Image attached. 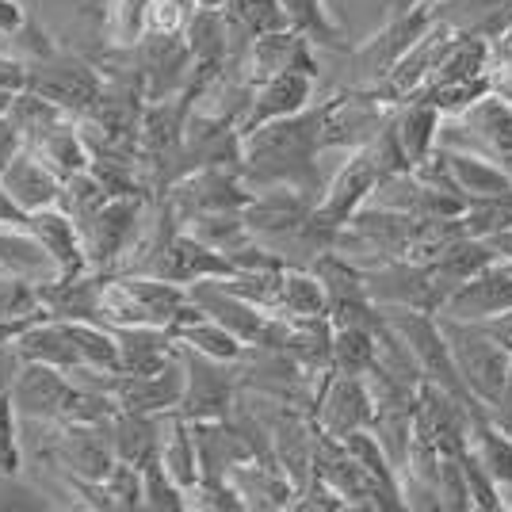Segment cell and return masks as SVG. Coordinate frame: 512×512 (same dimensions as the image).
Returning <instances> with one entry per match:
<instances>
[{
    "instance_id": "cell-39",
    "label": "cell",
    "mask_w": 512,
    "mask_h": 512,
    "mask_svg": "<svg viewBox=\"0 0 512 512\" xmlns=\"http://www.w3.org/2000/svg\"><path fill=\"white\" fill-rule=\"evenodd\" d=\"M107 199V188L92 176V172H73V176H65L62 180V199H58V207H62L77 226H85L92 214L104 207Z\"/></svg>"
},
{
    "instance_id": "cell-9",
    "label": "cell",
    "mask_w": 512,
    "mask_h": 512,
    "mask_svg": "<svg viewBox=\"0 0 512 512\" xmlns=\"http://www.w3.org/2000/svg\"><path fill=\"white\" fill-rule=\"evenodd\" d=\"M115 463H119V455H115V444L107 436V425H85V421H65L62 417L50 467L65 470L69 478H81V482H104Z\"/></svg>"
},
{
    "instance_id": "cell-46",
    "label": "cell",
    "mask_w": 512,
    "mask_h": 512,
    "mask_svg": "<svg viewBox=\"0 0 512 512\" xmlns=\"http://www.w3.org/2000/svg\"><path fill=\"white\" fill-rule=\"evenodd\" d=\"M440 505L444 509H474L467 474H463V459L459 455H444L440 459Z\"/></svg>"
},
{
    "instance_id": "cell-12",
    "label": "cell",
    "mask_w": 512,
    "mask_h": 512,
    "mask_svg": "<svg viewBox=\"0 0 512 512\" xmlns=\"http://www.w3.org/2000/svg\"><path fill=\"white\" fill-rule=\"evenodd\" d=\"M184 390H188V363H184V348H180L157 371L119 375L115 379V402H119V409H138V413H176L184 402Z\"/></svg>"
},
{
    "instance_id": "cell-43",
    "label": "cell",
    "mask_w": 512,
    "mask_h": 512,
    "mask_svg": "<svg viewBox=\"0 0 512 512\" xmlns=\"http://www.w3.org/2000/svg\"><path fill=\"white\" fill-rule=\"evenodd\" d=\"M146 12H150V0H115L111 4V43L130 50L146 35Z\"/></svg>"
},
{
    "instance_id": "cell-5",
    "label": "cell",
    "mask_w": 512,
    "mask_h": 512,
    "mask_svg": "<svg viewBox=\"0 0 512 512\" xmlns=\"http://www.w3.org/2000/svg\"><path fill=\"white\" fill-rule=\"evenodd\" d=\"M130 62L142 73V85L150 100H172L195 77V54L184 31H146L130 46Z\"/></svg>"
},
{
    "instance_id": "cell-53",
    "label": "cell",
    "mask_w": 512,
    "mask_h": 512,
    "mask_svg": "<svg viewBox=\"0 0 512 512\" xmlns=\"http://www.w3.org/2000/svg\"><path fill=\"white\" fill-rule=\"evenodd\" d=\"M23 20H27V8H23L20 0H0V35L16 31Z\"/></svg>"
},
{
    "instance_id": "cell-30",
    "label": "cell",
    "mask_w": 512,
    "mask_h": 512,
    "mask_svg": "<svg viewBox=\"0 0 512 512\" xmlns=\"http://www.w3.org/2000/svg\"><path fill=\"white\" fill-rule=\"evenodd\" d=\"M165 474L180 486L184 493H192L203 482V463H199V444H195V428L188 417L169 413V428H165V444H161V459H157Z\"/></svg>"
},
{
    "instance_id": "cell-45",
    "label": "cell",
    "mask_w": 512,
    "mask_h": 512,
    "mask_svg": "<svg viewBox=\"0 0 512 512\" xmlns=\"http://www.w3.org/2000/svg\"><path fill=\"white\" fill-rule=\"evenodd\" d=\"M104 493L111 509H142V470L130 463H115L104 478Z\"/></svg>"
},
{
    "instance_id": "cell-38",
    "label": "cell",
    "mask_w": 512,
    "mask_h": 512,
    "mask_svg": "<svg viewBox=\"0 0 512 512\" xmlns=\"http://www.w3.org/2000/svg\"><path fill=\"white\" fill-rule=\"evenodd\" d=\"M371 367H375V329H360V325L333 329V371L367 375Z\"/></svg>"
},
{
    "instance_id": "cell-6",
    "label": "cell",
    "mask_w": 512,
    "mask_h": 512,
    "mask_svg": "<svg viewBox=\"0 0 512 512\" xmlns=\"http://www.w3.org/2000/svg\"><path fill=\"white\" fill-rule=\"evenodd\" d=\"M184 363H188V390H184V402H180L176 413L188 417V421H222V417H230L237 390H241V360H211L203 352L184 348Z\"/></svg>"
},
{
    "instance_id": "cell-20",
    "label": "cell",
    "mask_w": 512,
    "mask_h": 512,
    "mask_svg": "<svg viewBox=\"0 0 512 512\" xmlns=\"http://www.w3.org/2000/svg\"><path fill=\"white\" fill-rule=\"evenodd\" d=\"M107 272H77V276H58L50 283H39V302L46 318L58 321H104L100 314V291H104Z\"/></svg>"
},
{
    "instance_id": "cell-44",
    "label": "cell",
    "mask_w": 512,
    "mask_h": 512,
    "mask_svg": "<svg viewBox=\"0 0 512 512\" xmlns=\"http://www.w3.org/2000/svg\"><path fill=\"white\" fill-rule=\"evenodd\" d=\"M20 413L12 406V394H0V474H20Z\"/></svg>"
},
{
    "instance_id": "cell-16",
    "label": "cell",
    "mask_w": 512,
    "mask_h": 512,
    "mask_svg": "<svg viewBox=\"0 0 512 512\" xmlns=\"http://www.w3.org/2000/svg\"><path fill=\"white\" fill-rule=\"evenodd\" d=\"M8 394L20 417H65V406L73 398V379L54 363H23Z\"/></svg>"
},
{
    "instance_id": "cell-55",
    "label": "cell",
    "mask_w": 512,
    "mask_h": 512,
    "mask_svg": "<svg viewBox=\"0 0 512 512\" xmlns=\"http://www.w3.org/2000/svg\"><path fill=\"white\" fill-rule=\"evenodd\" d=\"M394 4V16H409V12H417V8H425L432 0H390Z\"/></svg>"
},
{
    "instance_id": "cell-14",
    "label": "cell",
    "mask_w": 512,
    "mask_h": 512,
    "mask_svg": "<svg viewBox=\"0 0 512 512\" xmlns=\"http://www.w3.org/2000/svg\"><path fill=\"white\" fill-rule=\"evenodd\" d=\"M505 310H512V268L493 260L490 268H482L463 287H455L436 314L451 321H486Z\"/></svg>"
},
{
    "instance_id": "cell-47",
    "label": "cell",
    "mask_w": 512,
    "mask_h": 512,
    "mask_svg": "<svg viewBox=\"0 0 512 512\" xmlns=\"http://www.w3.org/2000/svg\"><path fill=\"white\" fill-rule=\"evenodd\" d=\"M192 4L184 0H150V12H146V31H184Z\"/></svg>"
},
{
    "instance_id": "cell-54",
    "label": "cell",
    "mask_w": 512,
    "mask_h": 512,
    "mask_svg": "<svg viewBox=\"0 0 512 512\" xmlns=\"http://www.w3.org/2000/svg\"><path fill=\"white\" fill-rule=\"evenodd\" d=\"M486 245H490V253L497 264H505V268H512V226L509 230H501V234H493V237H482Z\"/></svg>"
},
{
    "instance_id": "cell-28",
    "label": "cell",
    "mask_w": 512,
    "mask_h": 512,
    "mask_svg": "<svg viewBox=\"0 0 512 512\" xmlns=\"http://www.w3.org/2000/svg\"><path fill=\"white\" fill-rule=\"evenodd\" d=\"M0 268L31 283H50L62 276L58 260L46 253V245L27 226H0Z\"/></svg>"
},
{
    "instance_id": "cell-42",
    "label": "cell",
    "mask_w": 512,
    "mask_h": 512,
    "mask_svg": "<svg viewBox=\"0 0 512 512\" xmlns=\"http://www.w3.org/2000/svg\"><path fill=\"white\" fill-rule=\"evenodd\" d=\"M234 12L253 35H272V31H291V16L283 0H234Z\"/></svg>"
},
{
    "instance_id": "cell-8",
    "label": "cell",
    "mask_w": 512,
    "mask_h": 512,
    "mask_svg": "<svg viewBox=\"0 0 512 512\" xmlns=\"http://www.w3.org/2000/svg\"><path fill=\"white\" fill-rule=\"evenodd\" d=\"M314 474L321 482H329L333 490L348 501V509H398L386 490L356 463V455L344 448V440L337 436H325L318 428V444H314Z\"/></svg>"
},
{
    "instance_id": "cell-17",
    "label": "cell",
    "mask_w": 512,
    "mask_h": 512,
    "mask_svg": "<svg viewBox=\"0 0 512 512\" xmlns=\"http://www.w3.org/2000/svg\"><path fill=\"white\" fill-rule=\"evenodd\" d=\"M165 428H169V413H138V409H115L107 421V436L115 444L119 463L146 470L150 463L161 459V444H165Z\"/></svg>"
},
{
    "instance_id": "cell-1",
    "label": "cell",
    "mask_w": 512,
    "mask_h": 512,
    "mask_svg": "<svg viewBox=\"0 0 512 512\" xmlns=\"http://www.w3.org/2000/svg\"><path fill=\"white\" fill-rule=\"evenodd\" d=\"M192 291L161 276H107L100 291V314L107 325H161L172 329Z\"/></svg>"
},
{
    "instance_id": "cell-13",
    "label": "cell",
    "mask_w": 512,
    "mask_h": 512,
    "mask_svg": "<svg viewBox=\"0 0 512 512\" xmlns=\"http://www.w3.org/2000/svg\"><path fill=\"white\" fill-rule=\"evenodd\" d=\"M318 100V77L314 73H302V69H291V73H279V77H268L253 88V100H249V111L241 119V138L253 134L256 127L264 123H276V119H287V115H299L306 107Z\"/></svg>"
},
{
    "instance_id": "cell-48",
    "label": "cell",
    "mask_w": 512,
    "mask_h": 512,
    "mask_svg": "<svg viewBox=\"0 0 512 512\" xmlns=\"http://www.w3.org/2000/svg\"><path fill=\"white\" fill-rule=\"evenodd\" d=\"M490 92L501 96L505 104H512V54L497 43H493V58H490Z\"/></svg>"
},
{
    "instance_id": "cell-41",
    "label": "cell",
    "mask_w": 512,
    "mask_h": 512,
    "mask_svg": "<svg viewBox=\"0 0 512 512\" xmlns=\"http://www.w3.org/2000/svg\"><path fill=\"white\" fill-rule=\"evenodd\" d=\"M142 509H157V512L188 509V493L172 482L161 463H150V467L142 470Z\"/></svg>"
},
{
    "instance_id": "cell-52",
    "label": "cell",
    "mask_w": 512,
    "mask_h": 512,
    "mask_svg": "<svg viewBox=\"0 0 512 512\" xmlns=\"http://www.w3.org/2000/svg\"><path fill=\"white\" fill-rule=\"evenodd\" d=\"M0 226H27V211L0 184Z\"/></svg>"
},
{
    "instance_id": "cell-2",
    "label": "cell",
    "mask_w": 512,
    "mask_h": 512,
    "mask_svg": "<svg viewBox=\"0 0 512 512\" xmlns=\"http://www.w3.org/2000/svg\"><path fill=\"white\" fill-rule=\"evenodd\" d=\"M436 318H440V314H436ZM440 329H444V337H448L451 360L459 367L467 390L493 413L497 402H501V394H505V383H509L512 352L501 348V344L493 341L482 325H474V321L440 318Z\"/></svg>"
},
{
    "instance_id": "cell-33",
    "label": "cell",
    "mask_w": 512,
    "mask_h": 512,
    "mask_svg": "<svg viewBox=\"0 0 512 512\" xmlns=\"http://www.w3.org/2000/svg\"><path fill=\"white\" fill-rule=\"evenodd\" d=\"M172 333H176V341L184 344V348L203 352V356H211V360H230V363H234V360H241V356L249 352V344L237 341L226 325H218V321L207 318V314H199V318L176 325Z\"/></svg>"
},
{
    "instance_id": "cell-3",
    "label": "cell",
    "mask_w": 512,
    "mask_h": 512,
    "mask_svg": "<svg viewBox=\"0 0 512 512\" xmlns=\"http://www.w3.org/2000/svg\"><path fill=\"white\" fill-rule=\"evenodd\" d=\"M111 4L115 0H31L27 12L46 23V31L88 62L111 50Z\"/></svg>"
},
{
    "instance_id": "cell-51",
    "label": "cell",
    "mask_w": 512,
    "mask_h": 512,
    "mask_svg": "<svg viewBox=\"0 0 512 512\" xmlns=\"http://www.w3.org/2000/svg\"><path fill=\"white\" fill-rule=\"evenodd\" d=\"M474 325H482L493 341L512 352V310H505V314H493V318H486V321H474Z\"/></svg>"
},
{
    "instance_id": "cell-29",
    "label": "cell",
    "mask_w": 512,
    "mask_h": 512,
    "mask_svg": "<svg viewBox=\"0 0 512 512\" xmlns=\"http://www.w3.org/2000/svg\"><path fill=\"white\" fill-rule=\"evenodd\" d=\"M444 153H448V169L455 188L467 195L470 203H478V199H512L509 169L493 165L486 157H474V153H455V150H444Z\"/></svg>"
},
{
    "instance_id": "cell-15",
    "label": "cell",
    "mask_w": 512,
    "mask_h": 512,
    "mask_svg": "<svg viewBox=\"0 0 512 512\" xmlns=\"http://www.w3.org/2000/svg\"><path fill=\"white\" fill-rule=\"evenodd\" d=\"M375 184H379L375 161H371L367 146H360V150H352L344 157L341 169L333 172V180H329V188H325L321 203L314 207V214H318L321 222H329V226H344L371 199Z\"/></svg>"
},
{
    "instance_id": "cell-21",
    "label": "cell",
    "mask_w": 512,
    "mask_h": 512,
    "mask_svg": "<svg viewBox=\"0 0 512 512\" xmlns=\"http://www.w3.org/2000/svg\"><path fill=\"white\" fill-rule=\"evenodd\" d=\"M0 184L27 214L43 211V207H58V199H62V176L50 169L31 146H23L20 157L0 172Z\"/></svg>"
},
{
    "instance_id": "cell-58",
    "label": "cell",
    "mask_w": 512,
    "mask_h": 512,
    "mask_svg": "<svg viewBox=\"0 0 512 512\" xmlns=\"http://www.w3.org/2000/svg\"><path fill=\"white\" fill-rule=\"evenodd\" d=\"M20 4H23V8H27V4H31V0H20Z\"/></svg>"
},
{
    "instance_id": "cell-35",
    "label": "cell",
    "mask_w": 512,
    "mask_h": 512,
    "mask_svg": "<svg viewBox=\"0 0 512 512\" xmlns=\"http://www.w3.org/2000/svg\"><path fill=\"white\" fill-rule=\"evenodd\" d=\"M184 230L199 241H207L211 249L218 253H237L241 245H249L253 241V230L245 226V214L241 211H207V214H195L184 222Z\"/></svg>"
},
{
    "instance_id": "cell-59",
    "label": "cell",
    "mask_w": 512,
    "mask_h": 512,
    "mask_svg": "<svg viewBox=\"0 0 512 512\" xmlns=\"http://www.w3.org/2000/svg\"><path fill=\"white\" fill-rule=\"evenodd\" d=\"M0 276H4V268H0Z\"/></svg>"
},
{
    "instance_id": "cell-4",
    "label": "cell",
    "mask_w": 512,
    "mask_h": 512,
    "mask_svg": "<svg viewBox=\"0 0 512 512\" xmlns=\"http://www.w3.org/2000/svg\"><path fill=\"white\" fill-rule=\"evenodd\" d=\"M27 88L43 92L46 100L62 104L65 111H73L81 119L88 115V107L96 104V96L104 88V73L88 62L85 54L58 46L54 54L27 62Z\"/></svg>"
},
{
    "instance_id": "cell-27",
    "label": "cell",
    "mask_w": 512,
    "mask_h": 512,
    "mask_svg": "<svg viewBox=\"0 0 512 512\" xmlns=\"http://www.w3.org/2000/svg\"><path fill=\"white\" fill-rule=\"evenodd\" d=\"M184 39L192 46L195 65L222 69L226 58H230V43H234V16H230V8H192L188 23H184Z\"/></svg>"
},
{
    "instance_id": "cell-37",
    "label": "cell",
    "mask_w": 512,
    "mask_h": 512,
    "mask_svg": "<svg viewBox=\"0 0 512 512\" xmlns=\"http://www.w3.org/2000/svg\"><path fill=\"white\" fill-rule=\"evenodd\" d=\"M69 325H73V337H77V348H81V356H85L88 367L123 375L119 341H115V333H111L107 321H69Z\"/></svg>"
},
{
    "instance_id": "cell-57",
    "label": "cell",
    "mask_w": 512,
    "mask_h": 512,
    "mask_svg": "<svg viewBox=\"0 0 512 512\" xmlns=\"http://www.w3.org/2000/svg\"><path fill=\"white\" fill-rule=\"evenodd\" d=\"M12 96H16V92H4V88H0V115H8V107H12Z\"/></svg>"
},
{
    "instance_id": "cell-23",
    "label": "cell",
    "mask_w": 512,
    "mask_h": 512,
    "mask_svg": "<svg viewBox=\"0 0 512 512\" xmlns=\"http://www.w3.org/2000/svg\"><path fill=\"white\" fill-rule=\"evenodd\" d=\"M16 352L23 356V363H54L62 371H73V367L85 363L81 348H77V337H73V325L46 318V314L23 329L20 341H16Z\"/></svg>"
},
{
    "instance_id": "cell-26",
    "label": "cell",
    "mask_w": 512,
    "mask_h": 512,
    "mask_svg": "<svg viewBox=\"0 0 512 512\" xmlns=\"http://www.w3.org/2000/svg\"><path fill=\"white\" fill-rule=\"evenodd\" d=\"M428 12L451 23L455 31L482 35L490 43H497L512 27V0H432Z\"/></svg>"
},
{
    "instance_id": "cell-32",
    "label": "cell",
    "mask_w": 512,
    "mask_h": 512,
    "mask_svg": "<svg viewBox=\"0 0 512 512\" xmlns=\"http://www.w3.org/2000/svg\"><path fill=\"white\" fill-rule=\"evenodd\" d=\"M8 119L16 123V130L23 134V142H27V146H35V142L50 138L54 130L77 123V115H73V111H65L62 104L46 100L43 92H35V88H20V92L12 96Z\"/></svg>"
},
{
    "instance_id": "cell-10",
    "label": "cell",
    "mask_w": 512,
    "mask_h": 512,
    "mask_svg": "<svg viewBox=\"0 0 512 512\" xmlns=\"http://www.w3.org/2000/svg\"><path fill=\"white\" fill-rule=\"evenodd\" d=\"M165 195L172 211L180 214V222L207 211H245V203L253 199L241 180V169H195L180 176Z\"/></svg>"
},
{
    "instance_id": "cell-24",
    "label": "cell",
    "mask_w": 512,
    "mask_h": 512,
    "mask_svg": "<svg viewBox=\"0 0 512 512\" xmlns=\"http://www.w3.org/2000/svg\"><path fill=\"white\" fill-rule=\"evenodd\" d=\"M115 341H119V356H123V375H146L157 371L180 352V341L172 329L161 325H111Z\"/></svg>"
},
{
    "instance_id": "cell-34",
    "label": "cell",
    "mask_w": 512,
    "mask_h": 512,
    "mask_svg": "<svg viewBox=\"0 0 512 512\" xmlns=\"http://www.w3.org/2000/svg\"><path fill=\"white\" fill-rule=\"evenodd\" d=\"M276 314H291V318H321L329 314V295L310 268H283V295H279Z\"/></svg>"
},
{
    "instance_id": "cell-7",
    "label": "cell",
    "mask_w": 512,
    "mask_h": 512,
    "mask_svg": "<svg viewBox=\"0 0 512 512\" xmlns=\"http://www.w3.org/2000/svg\"><path fill=\"white\" fill-rule=\"evenodd\" d=\"M146 203H150V195H111L104 207L81 226L92 272H107V276L115 272L119 256L127 253L138 226H142Z\"/></svg>"
},
{
    "instance_id": "cell-40",
    "label": "cell",
    "mask_w": 512,
    "mask_h": 512,
    "mask_svg": "<svg viewBox=\"0 0 512 512\" xmlns=\"http://www.w3.org/2000/svg\"><path fill=\"white\" fill-rule=\"evenodd\" d=\"M39 314H46L43 302H39V283L4 272L0 276V321L39 318Z\"/></svg>"
},
{
    "instance_id": "cell-50",
    "label": "cell",
    "mask_w": 512,
    "mask_h": 512,
    "mask_svg": "<svg viewBox=\"0 0 512 512\" xmlns=\"http://www.w3.org/2000/svg\"><path fill=\"white\" fill-rule=\"evenodd\" d=\"M20 367H23V356L16 352V344H0V394L12 390L16 375H20Z\"/></svg>"
},
{
    "instance_id": "cell-31",
    "label": "cell",
    "mask_w": 512,
    "mask_h": 512,
    "mask_svg": "<svg viewBox=\"0 0 512 512\" xmlns=\"http://www.w3.org/2000/svg\"><path fill=\"white\" fill-rule=\"evenodd\" d=\"M444 111L432 104L428 96H409L394 111V130L402 138V150H406L409 165L425 161L428 153L436 150V130H440Z\"/></svg>"
},
{
    "instance_id": "cell-49",
    "label": "cell",
    "mask_w": 512,
    "mask_h": 512,
    "mask_svg": "<svg viewBox=\"0 0 512 512\" xmlns=\"http://www.w3.org/2000/svg\"><path fill=\"white\" fill-rule=\"evenodd\" d=\"M23 146H27V142H23V134L16 130V123H12L8 115H0V172L20 157Z\"/></svg>"
},
{
    "instance_id": "cell-11",
    "label": "cell",
    "mask_w": 512,
    "mask_h": 512,
    "mask_svg": "<svg viewBox=\"0 0 512 512\" xmlns=\"http://www.w3.org/2000/svg\"><path fill=\"white\" fill-rule=\"evenodd\" d=\"M314 421L325 436H352L360 428H371L375 421V398H371V386L363 375H344L333 371L325 386H321L318 409H314Z\"/></svg>"
},
{
    "instance_id": "cell-18",
    "label": "cell",
    "mask_w": 512,
    "mask_h": 512,
    "mask_svg": "<svg viewBox=\"0 0 512 512\" xmlns=\"http://www.w3.org/2000/svg\"><path fill=\"white\" fill-rule=\"evenodd\" d=\"M234 272L237 268L230 256L211 249L207 241L192 237L188 230H180V234L172 237L169 249L161 253L157 268H153V276L172 279V283H184V287H192V283H199V279H226V276H234Z\"/></svg>"
},
{
    "instance_id": "cell-25",
    "label": "cell",
    "mask_w": 512,
    "mask_h": 512,
    "mask_svg": "<svg viewBox=\"0 0 512 512\" xmlns=\"http://www.w3.org/2000/svg\"><path fill=\"white\" fill-rule=\"evenodd\" d=\"M226 478H230V486L237 490V497L245 501V509H295L299 490L272 463L249 459V463H237Z\"/></svg>"
},
{
    "instance_id": "cell-22",
    "label": "cell",
    "mask_w": 512,
    "mask_h": 512,
    "mask_svg": "<svg viewBox=\"0 0 512 512\" xmlns=\"http://www.w3.org/2000/svg\"><path fill=\"white\" fill-rule=\"evenodd\" d=\"M27 230L46 245V253L58 260L62 276H77L88 272V253L81 226L62 211V207H43V211L27 214Z\"/></svg>"
},
{
    "instance_id": "cell-19",
    "label": "cell",
    "mask_w": 512,
    "mask_h": 512,
    "mask_svg": "<svg viewBox=\"0 0 512 512\" xmlns=\"http://www.w3.org/2000/svg\"><path fill=\"white\" fill-rule=\"evenodd\" d=\"M188 291H192L195 306H199L207 318L218 321V325H226L237 341L256 344L260 337H264V325H268L272 314L260 310V306H253V302L237 299L234 291H226L218 279H199V283H192Z\"/></svg>"
},
{
    "instance_id": "cell-36",
    "label": "cell",
    "mask_w": 512,
    "mask_h": 512,
    "mask_svg": "<svg viewBox=\"0 0 512 512\" xmlns=\"http://www.w3.org/2000/svg\"><path fill=\"white\" fill-rule=\"evenodd\" d=\"M31 150L43 157L50 169L58 172V176H73V172H85L88 169V146H85V134H81V119L77 123H69V127L54 130L50 138H43V142H35Z\"/></svg>"
},
{
    "instance_id": "cell-56",
    "label": "cell",
    "mask_w": 512,
    "mask_h": 512,
    "mask_svg": "<svg viewBox=\"0 0 512 512\" xmlns=\"http://www.w3.org/2000/svg\"><path fill=\"white\" fill-rule=\"evenodd\" d=\"M234 0H195V8H230Z\"/></svg>"
}]
</instances>
